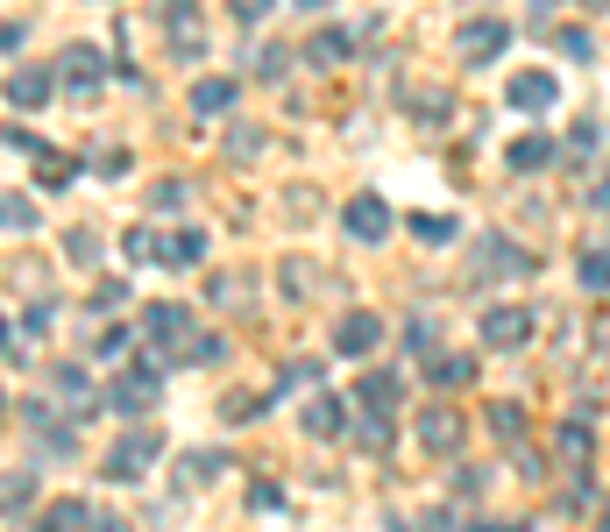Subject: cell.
Returning <instances> with one entry per match:
<instances>
[{"instance_id":"obj_1","label":"cell","mask_w":610,"mask_h":532,"mask_svg":"<svg viewBox=\"0 0 610 532\" xmlns=\"http://www.w3.org/2000/svg\"><path fill=\"white\" fill-rule=\"evenodd\" d=\"M157 454H164V440H157V433H128V440L107 454V476H114V483H142Z\"/></svg>"},{"instance_id":"obj_2","label":"cell","mask_w":610,"mask_h":532,"mask_svg":"<svg viewBox=\"0 0 610 532\" xmlns=\"http://www.w3.org/2000/svg\"><path fill=\"white\" fill-rule=\"evenodd\" d=\"M532 341V313L525 306H490L483 313V348H525Z\"/></svg>"},{"instance_id":"obj_3","label":"cell","mask_w":610,"mask_h":532,"mask_svg":"<svg viewBox=\"0 0 610 532\" xmlns=\"http://www.w3.org/2000/svg\"><path fill=\"white\" fill-rule=\"evenodd\" d=\"M341 220H348V235H355V242H384V235H391V206L376 199V192L348 199V213H341Z\"/></svg>"},{"instance_id":"obj_4","label":"cell","mask_w":610,"mask_h":532,"mask_svg":"<svg viewBox=\"0 0 610 532\" xmlns=\"http://www.w3.org/2000/svg\"><path fill=\"white\" fill-rule=\"evenodd\" d=\"M107 405H114L121 419H135V412H149V405H157V376H149V369H128V376H121V384L107 391Z\"/></svg>"},{"instance_id":"obj_5","label":"cell","mask_w":610,"mask_h":532,"mask_svg":"<svg viewBox=\"0 0 610 532\" xmlns=\"http://www.w3.org/2000/svg\"><path fill=\"white\" fill-rule=\"evenodd\" d=\"M462 433H469V426H462V419H454L447 405H433V412L419 419V440H426L433 454H454V447H462Z\"/></svg>"},{"instance_id":"obj_6","label":"cell","mask_w":610,"mask_h":532,"mask_svg":"<svg viewBox=\"0 0 610 532\" xmlns=\"http://www.w3.org/2000/svg\"><path fill=\"white\" fill-rule=\"evenodd\" d=\"M376 341H384V320H376V313H348V320H341V334H334V348H341V355H369Z\"/></svg>"},{"instance_id":"obj_7","label":"cell","mask_w":610,"mask_h":532,"mask_svg":"<svg viewBox=\"0 0 610 532\" xmlns=\"http://www.w3.org/2000/svg\"><path fill=\"white\" fill-rule=\"evenodd\" d=\"M561 100V86L547 79V71H525V79H511V107H525V114H547Z\"/></svg>"},{"instance_id":"obj_8","label":"cell","mask_w":610,"mask_h":532,"mask_svg":"<svg viewBox=\"0 0 610 532\" xmlns=\"http://www.w3.org/2000/svg\"><path fill=\"white\" fill-rule=\"evenodd\" d=\"M142 334H149V341H185V334H192V313L164 298V306H149V313H142Z\"/></svg>"},{"instance_id":"obj_9","label":"cell","mask_w":610,"mask_h":532,"mask_svg":"<svg viewBox=\"0 0 610 532\" xmlns=\"http://www.w3.org/2000/svg\"><path fill=\"white\" fill-rule=\"evenodd\" d=\"M100 71H107V64H100V50H93V43H71V50H64V79L79 86V93H93V86H100Z\"/></svg>"},{"instance_id":"obj_10","label":"cell","mask_w":610,"mask_h":532,"mask_svg":"<svg viewBox=\"0 0 610 532\" xmlns=\"http://www.w3.org/2000/svg\"><path fill=\"white\" fill-rule=\"evenodd\" d=\"M504 43H511L504 22H469L462 29V57H504Z\"/></svg>"},{"instance_id":"obj_11","label":"cell","mask_w":610,"mask_h":532,"mask_svg":"<svg viewBox=\"0 0 610 532\" xmlns=\"http://www.w3.org/2000/svg\"><path fill=\"white\" fill-rule=\"evenodd\" d=\"M355 405H362V412H376V419H384V412L398 405V376H391V369H376V376H362V391H355Z\"/></svg>"},{"instance_id":"obj_12","label":"cell","mask_w":610,"mask_h":532,"mask_svg":"<svg viewBox=\"0 0 610 532\" xmlns=\"http://www.w3.org/2000/svg\"><path fill=\"white\" fill-rule=\"evenodd\" d=\"M235 93H242L235 79H199V86H192V114H227V107H235Z\"/></svg>"},{"instance_id":"obj_13","label":"cell","mask_w":610,"mask_h":532,"mask_svg":"<svg viewBox=\"0 0 610 532\" xmlns=\"http://www.w3.org/2000/svg\"><path fill=\"white\" fill-rule=\"evenodd\" d=\"M8 100H15V107H43V100H50V71H29V64H22L15 79H8Z\"/></svg>"},{"instance_id":"obj_14","label":"cell","mask_w":610,"mask_h":532,"mask_svg":"<svg viewBox=\"0 0 610 532\" xmlns=\"http://www.w3.org/2000/svg\"><path fill=\"white\" fill-rule=\"evenodd\" d=\"M305 433L334 440V433H341V398H313V405H305Z\"/></svg>"},{"instance_id":"obj_15","label":"cell","mask_w":610,"mask_h":532,"mask_svg":"<svg viewBox=\"0 0 610 532\" xmlns=\"http://www.w3.org/2000/svg\"><path fill=\"white\" fill-rule=\"evenodd\" d=\"M483 249H490V256H476V270H490V277H518V270H525V256H518L511 242H483Z\"/></svg>"},{"instance_id":"obj_16","label":"cell","mask_w":610,"mask_h":532,"mask_svg":"<svg viewBox=\"0 0 610 532\" xmlns=\"http://www.w3.org/2000/svg\"><path fill=\"white\" fill-rule=\"evenodd\" d=\"M79 525H86V497H64L43 511V532H79Z\"/></svg>"},{"instance_id":"obj_17","label":"cell","mask_w":610,"mask_h":532,"mask_svg":"<svg viewBox=\"0 0 610 532\" xmlns=\"http://www.w3.org/2000/svg\"><path fill=\"white\" fill-rule=\"evenodd\" d=\"M50 384H57V398H64V405H79V412L93 405V384H86V369H57Z\"/></svg>"},{"instance_id":"obj_18","label":"cell","mask_w":610,"mask_h":532,"mask_svg":"<svg viewBox=\"0 0 610 532\" xmlns=\"http://www.w3.org/2000/svg\"><path fill=\"white\" fill-rule=\"evenodd\" d=\"M426 376L454 391V384H469V376H476V362H469V355H440V362H426Z\"/></svg>"},{"instance_id":"obj_19","label":"cell","mask_w":610,"mask_h":532,"mask_svg":"<svg viewBox=\"0 0 610 532\" xmlns=\"http://www.w3.org/2000/svg\"><path fill=\"white\" fill-rule=\"evenodd\" d=\"M547 157H554V142H547V135H525V142H511V164H518V171L547 164Z\"/></svg>"},{"instance_id":"obj_20","label":"cell","mask_w":610,"mask_h":532,"mask_svg":"<svg viewBox=\"0 0 610 532\" xmlns=\"http://www.w3.org/2000/svg\"><path fill=\"white\" fill-rule=\"evenodd\" d=\"M199 256H206V235H192V227H185V235H178V242L164 249V263H178V270H192Z\"/></svg>"},{"instance_id":"obj_21","label":"cell","mask_w":610,"mask_h":532,"mask_svg":"<svg viewBox=\"0 0 610 532\" xmlns=\"http://www.w3.org/2000/svg\"><path fill=\"white\" fill-rule=\"evenodd\" d=\"M22 504H36V476H29V469L8 476V518H22Z\"/></svg>"},{"instance_id":"obj_22","label":"cell","mask_w":610,"mask_h":532,"mask_svg":"<svg viewBox=\"0 0 610 532\" xmlns=\"http://www.w3.org/2000/svg\"><path fill=\"white\" fill-rule=\"evenodd\" d=\"M412 235H419V242H454V220H447V213H419Z\"/></svg>"},{"instance_id":"obj_23","label":"cell","mask_w":610,"mask_h":532,"mask_svg":"<svg viewBox=\"0 0 610 532\" xmlns=\"http://www.w3.org/2000/svg\"><path fill=\"white\" fill-rule=\"evenodd\" d=\"M554 440H561V454H568V462H582V454H589V426H582V419H568Z\"/></svg>"},{"instance_id":"obj_24","label":"cell","mask_w":610,"mask_h":532,"mask_svg":"<svg viewBox=\"0 0 610 532\" xmlns=\"http://www.w3.org/2000/svg\"><path fill=\"white\" fill-rule=\"evenodd\" d=\"M582 284H589V291H610V249H603V256H596V249L582 256Z\"/></svg>"},{"instance_id":"obj_25","label":"cell","mask_w":610,"mask_h":532,"mask_svg":"<svg viewBox=\"0 0 610 532\" xmlns=\"http://www.w3.org/2000/svg\"><path fill=\"white\" fill-rule=\"evenodd\" d=\"M490 426H497L504 440H518V433H525V412H518V405H490Z\"/></svg>"},{"instance_id":"obj_26","label":"cell","mask_w":610,"mask_h":532,"mask_svg":"<svg viewBox=\"0 0 610 532\" xmlns=\"http://www.w3.org/2000/svg\"><path fill=\"white\" fill-rule=\"evenodd\" d=\"M220 469V454H185V469H178V483H206Z\"/></svg>"},{"instance_id":"obj_27","label":"cell","mask_w":610,"mask_h":532,"mask_svg":"<svg viewBox=\"0 0 610 532\" xmlns=\"http://www.w3.org/2000/svg\"><path fill=\"white\" fill-rule=\"evenodd\" d=\"M149 206H157V213H178V206H185V185H178V178H164L157 192H149Z\"/></svg>"},{"instance_id":"obj_28","label":"cell","mask_w":610,"mask_h":532,"mask_svg":"<svg viewBox=\"0 0 610 532\" xmlns=\"http://www.w3.org/2000/svg\"><path fill=\"white\" fill-rule=\"evenodd\" d=\"M8 227H15V235H29V227H36V206H29L22 192H8Z\"/></svg>"},{"instance_id":"obj_29","label":"cell","mask_w":610,"mask_h":532,"mask_svg":"<svg viewBox=\"0 0 610 532\" xmlns=\"http://www.w3.org/2000/svg\"><path fill=\"white\" fill-rule=\"evenodd\" d=\"M128 256L149 263V256H157V235H149V227H128Z\"/></svg>"},{"instance_id":"obj_30","label":"cell","mask_w":610,"mask_h":532,"mask_svg":"<svg viewBox=\"0 0 610 532\" xmlns=\"http://www.w3.org/2000/svg\"><path fill=\"white\" fill-rule=\"evenodd\" d=\"M93 171H100V178H121V171H128V149H100Z\"/></svg>"},{"instance_id":"obj_31","label":"cell","mask_w":610,"mask_h":532,"mask_svg":"<svg viewBox=\"0 0 610 532\" xmlns=\"http://www.w3.org/2000/svg\"><path fill=\"white\" fill-rule=\"evenodd\" d=\"M355 440H362V447H384V440H391V426H384V419H376V412H369V419L355 426Z\"/></svg>"},{"instance_id":"obj_32","label":"cell","mask_w":610,"mask_h":532,"mask_svg":"<svg viewBox=\"0 0 610 532\" xmlns=\"http://www.w3.org/2000/svg\"><path fill=\"white\" fill-rule=\"evenodd\" d=\"M313 57H320V64H334V57H348V36H334V29H327V36L313 43Z\"/></svg>"},{"instance_id":"obj_33","label":"cell","mask_w":610,"mask_h":532,"mask_svg":"<svg viewBox=\"0 0 610 532\" xmlns=\"http://www.w3.org/2000/svg\"><path fill=\"white\" fill-rule=\"evenodd\" d=\"M227 8H235V22H263V15H270V0H227Z\"/></svg>"},{"instance_id":"obj_34","label":"cell","mask_w":610,"mask_h":532,"mask_svg":"<svg viewBox=\"0 0 610 532\" xmlns=\"http://www.w3.org/2000/svg\"><path fill=\"white\" fill-rule=\"evenodd\" d=\"M93 256H100V242H93L86 227H79V235H71V263H93Z\"/></svg>"},{"instance_id":"obj_35","label":"cell","mask_w":610,"mask_h":532,"mask_svg":"<svg viewBox=\"0 0 610 532\" xmlns=\"http://www.w3.org/2000/svg\"><path fill=\"white\" fill-rule=\"evenodd\" d=\"M100 532H128V518H100Z\"/></svg>"},{"instance_id":"obj_36","label":"cell","mask_w":610,"mask_h":532,"mask_svg":"<svg viewBox=\"0 0 610 532\" xmlns=\"http://www.w3.org/2000/svg\"><path fill=\"white\" fill-rule=\"evenodd\" d=\"M469 532H518V525H469Z\"/></svg>"},{"instance_id":"obj_37","label":"cell","mask_w":610,"mask_h":532,"mask_svg":"<svg viewBox=\"0 0 610 532\" xmlns=\"http://www.w3.org/2000/svg\"><path fill=\"white\" fill-rule=\"evenodd\" d=\"M298 8H327V0H298Z\"/></svg>"},{"instance_id":"obj_38","label":"cell","mask_w":610,"mask_h":532,"mask_svg":"<svg viewBox=\"0 0 610 532\" xmlns=\"http://www.w3.org/2000/svg\"><path fill=\"white\" fill-rule=\"evenodd\" d=\"M596 532H610V518H603V525H596Z\"/></svg>"}]
</instances>
